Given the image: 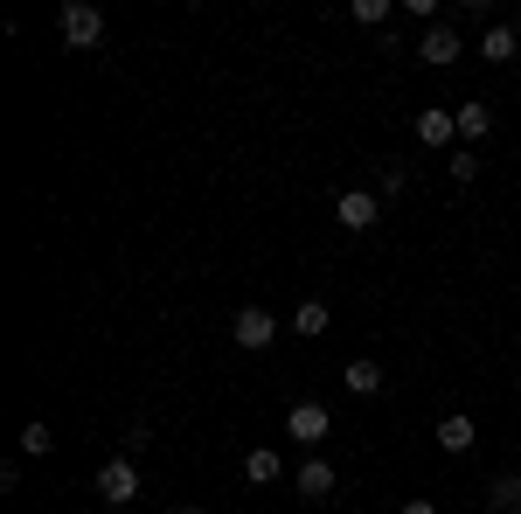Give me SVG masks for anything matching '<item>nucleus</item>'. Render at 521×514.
<instances>
[{
	"instance_id": "obj_2",
	"label": "nucleus",
	"mask_w": 521,
	"mask_h": 514,
	"mask_svg": "<svg viewBox=\"0 0 521 514\" xmlns=\"http://www.w3.org/2000/svg\"><path fill=\"white\" fill-rule=\"evenodd\" d=\"M63 42H70V49H98V42H105V14H98L91 0H70V7H63Z\"/></svg>"
},
{
	"instance_id": "obj_17",
	"label": "nucleus",
	"mask_w": 521,
	"mask_h": 514,
	"mask_svg": "<svg viewBox=\"0 0 521 514\" xmlns=\"http://www.w3.org/2000/svg\"><path fill=\"white\" fill-rule=\"evenodd\" d=\"M445 167H452V181H473V174H480V153H473V146H459Z\"/></svg>"
},
{
	"instance_id": "obj_21",
	"label": "nucleus",
	"mask_w": 521,
	"mask_h": 514,
	"mask_svg": "<svg viewBox=\"0 0 521 514\" xmlns=\"http://www.w3.org/2000/svg\"><path fill=\"white\" fill-rule=\"evenodd\" d=\"M508 514H521V508H508Z\"/></svg>"
},
{
	"instance_id": "obj_1",
	"label": "nucleus",
	"mask_w": 521,
	"mask_h": 514,
	"mask_svg": "<svg viewBox=\"0 0 521 514\" xmlns=\"http://www.w3.org/2000/svg\"><path fill=\"white\" fill-rule=\"evenodd\" d=\"M98 501H105V508L139 501V466H132V459H105V466H98Z\"/></svg>"
},
{
	"instance_id": "obj_10",
	"label": "nucleus",
	"mask_w": 521,
	"mask_h": 514,
	"mask_svg": "<svg viewBox=\"0 0 521 514\" xmlns=\"http://www.w3.org/2000/svg\"><path fill=\"white\" fill-rule=\"evenodd\" d=\"M452 119H459V146H480L487 126H494V112H487V105H459Z\"/></svg>"
},
{
	"instance_id": "obj_16",
	"label": "nucleus",
	"mask_w": 521,
	"mask_h": 514,
	"mask_svg": "<svg viewBox=\"0 0 521 514\" xmlns=\"http://www.w3.org/2000/svg\"><path fill=\"white\" fill-rule=\"evenodd\" d=\"M49 445H56V438H49V424H21V452H28V459H42Z\"/></svg>"
},
{
	"instance_id": "obj_15",
	"label": "nucleus",
	"mask_w": 521,
	"mask_h": 514,
	"mask_svg": "<svg viewBox=\"0 0 521 514\" xmlns=\"http://www.w3.org/2000/svg\"><path fill=\"white\" fill-rule=\"evenodd\" d=\"M348 14H355V21H362V28H383V21H390V0H355V7H348Z\"/></svg>"
},
{
	"instance_id": "obj_7",
	"label": "nucleus",
	"mask_w": 521,
	"mask_h": 514,
	"mask_svg": "<svg viewBox=\"0 0 521 514\" xmlns=\"http://www.w3.org/2000/svg\"><path fill=\"white\" fill-rule=\"evenodd\" d=\"M292 487H299L306 501H327V494H334V466H327V459H306V466L292 473Z\"/></svg>"
},
{
	"instance_id": "obj_4",
	"label": "nucleus",
	"mask_w": 521,
	"mask_h": 514,
	"mask_svg": "<svg viewBox=\"0 0 521 514\" xmlns=\"http://www.w3.org/2000/svg\"><path fill=\"white\" fill-rule=\"evenodd\" d=\"M285 431H292L299 445H320V438L334 431V417H327V403H292V410H285Z\"/></svg>"
},
{
	"instance_id": "obj_14",
	"label": "nucleus",
	"mask_w": 521,
	"mask_h": 514,
	"mask_svg": "<svg viewBox=\"0 0 521 514\" xmlns=\"http://www.w3.org/2000/svg\"><path fill=\"white\" fill-rule=\"evenodd\" d=\"M487 501L508 514V508H521V473H494V487H487Z\"/></svg>"
},
{
	"instance_id": "obj_5",
	"label": "nucleus",
	"mask_w": 521,
	"mask_h": 514,
	"mask_svg": "<svg viewBox=\"0 0 521 514\" xmlns=\"http://www.w3.org/2000/svg\"><path fill=\"white\" fill-rule=\"evenodd\" d=\"M334 223H341V230H376V195H369V188H348V195L334 202Z\"/></svg>"
},
{
	"instance_id": "obj_13",
	"label": "nucleus",
	"mask_w": 521,
	"mask_h": 514,
	"mask_svg": "<svg viewBox=\"0 0 521 514\" xmlns=\"http://www.w3.org/2000/svg\"><path fill=\"white\" fill-rule=\"evenodd\" d=\"M348 389L355 396H383V369L376 362H348Z\"/></svg>"
},
{
	"instance_id": "obj_9",
	"label": "nucleus",
	"mask_w": 521,
	"mask_h": 514,
	"mask_svg": "<svg viewBox=\"0 0 521 514\" xmlns=\"http://www.w3.org/2000/svg\"><path fill=\"white\" fill-rule=\"evenodd\" d=\"M417 139H424V146H452V139H459V119H452V112H417Z\"/></svg>"
},
{
	"instance_id": "obj_19",
	"label": "nucleus",
	"mask_w": 521,
	"mask_h": 514,
	"mask_svg": "<svg viewBox=\"0 0 521 514\" xmlns=\"http://www.w3.org/2000/svg\"><path fill=\"white\" fill-rule=\"evenodd\" d=\"M403 514H438V501H403Z\"/></svg>"
},
{
	"instance_id": "obj_11",
	"label": "nucleus",
	"mask_w": 521,
	"mask_h": 514,
	"mask_svg": "<svg viewBox=\"0 0 521 514\" xmlns=\"http://www.w3.org/2000/svg\"><path fill=\"white\" fill-rule=\"evenodd\" d=\"M278 473H285V459H278V452H271V445H258V452H251V459H244V480H251V487H271V480H278Z\"/></svg>"
},
{
	"instance_id": "obj_3",
	"label": "nucleus",
	"mask_w": 521,
	"mask_h": 514,
	"mask_svg": "<svg viewBox=\"0 0 521 514\" xmlns=\"http://www.w3.org/2000/svg\"><path fill=\"white\" fill-rule=\"evenodd\" d=\"M271 334H278V320H271L264 306H244V313L230 320V341H237L244 355H258V348H271Z\"/></svg>"
},
{
	"instance_id": "obj_20",
	"label": "nucleus",
	"mask_w": 521,
	"mask_h": 514,
	"mask_svg": "<svg viewBox=\"0 0 521 514\" xmlns=\"http://www.w3.org/2000/svg\"><path fill=\"white\" fill-rule=\"evenodd\" d=\"M174 514H202V508H188V501H181V508H174Z\"/></svg>"
},
{
	"instance_id": "obj_6",
	"label": "nucleus",
	"mask_w": 521,
	"mask_h": 514,
	"mask_svg": "<svg viewBox=\"0 0 521 514\" xmlns=\"http://www.w3.org/2000/svg\"><path fill=\"white\" fill-rule=\"evenodd\" d=\"M417 56H424L431 70H445V63H459V35H452L445 21H431V28H424V42H417Z\"/></svg>"
},
{
	"instance_id": "obj_18",
	"label": "nucleus",
	"mask_w": 521,
	"mask_h": 514,
	"mask_svg": "<svg viewBox=\"0 0 521 514\" xmlns=\"http://www.w3.org/2000/svg\"><path fill=\"white\" fill-rule=\"evenodd\" d=\"M299 334H327V306H320V299L299 306Z\"/></svg>"
},
{
	"instance_id": "obj_12",
	"label": "nucleus",
	"mask_w": 521,
	"mask_h": 514,
	"mask_svg": "<svg viewBox=\"0 0 521 514\" xmlns=\"http://www.w3.org/2000/svg\"><path fill=\"white\" fill-rule=\"evenodd\" d=\"M438 452H473V417L452 410V417L438 424Z\"/></svg>"
},
{
	"instance_id": "obj_8",
	"label": "nucleus",
	"mask_w": 521,
	"mask_h": 514,
	"mask_svg": "<svg viewBox=\"0 0 521 514\" xmlns=\"http://www.w3.org/2000/svg\"><path fill=\"white\" fill-rule=\"evenodd\" d=\"M515 49H521V35L508 21H494V28L480 35V56H487V63H515Z\"/></svg>"
}]
</instances>
